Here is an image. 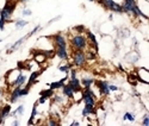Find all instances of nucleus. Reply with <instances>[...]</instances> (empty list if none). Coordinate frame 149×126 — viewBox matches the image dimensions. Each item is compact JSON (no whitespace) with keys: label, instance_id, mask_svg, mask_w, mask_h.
Wrapping results in <instances>:
<instances>
[{"label":"nucleus","instance_id":"f257e3e1","mask_svg":"<svg viewBox=\"0 0 149 126\" xmlns=\"http://www.w3.org/2000/svg\"><path fill=\"white\" fill-rule=\"evenodd\" d=\"M123 12H127V13H131L135 17H143L144 19H148V17L143 13L140 10V7L136 4V0H124V5L122 6Z\"/></svg>","mask_w":149,"mask_h":126},{"label":"nucleus","instance_id":"f03ea898","mask_svg":"<svg viewBox=\"0 0 149 126\" xmlns=\"http://www.w3.org/2000/svg\"><path fill=\"white\" fill-rule=\"evenodd\" d=\"M94 93L90 89V88H85V92L82 93V100L85 101V106H88V107H93L95 106V101H94Z\"/></svg>","mask_w":149,"mask_h":126},{"label":"nucleus","instance_id":"7ed1b4c3","mask_svg":"<svg viewBox=\"0 0 149 126\" xmlns=\"http://www.w3.org/2000/svg\"><path fill=\"white\" fill-rule=\"evenodd\" d=\"M72 45L74 46L75 50H84L87 45V42H86V38L81 35H77L72 38Z\"/></svg>","mask_w":149,"mask_h":126},{"label":"nucleus","instance_id":"20e7f679","mask_svg":"<svg viewBox=\"0 0 149 126\" xmlns=\"http://www.w3.org/2000/svg\"><path fill=\"white\" fill-rule=\"evenodd\" d=\"M15 8H16V4H13V3H6V5L1 10V12H0V17L4 18L7 21L11 18V16L13 15Z\"/></svg>","mask_w":149,"mask_h":126},{"label":"nucleus","instance_id":"39448f33","mask_svg":"<svg viewBox=\"0 0 149 126\" xmlns=\"http://www.w3.org/2000/svg\"><path fill=\"white\" fill-rule=\"evenodd\" d=\"M100 4H103L107 10H111V11H113V12H117V13H122L123 12V8L119 4L115 3L113 0H100L99 1Z\"/></svg>","mask_w":149,"mask_h":126},{"label":"nucleus","instance_id":"423d86ee","mask_svg":"<svg viewBox=\"0 0 149 126\" xmlns=\"http://www.w3.org/2000/svg\"><path fill=\"white\" fill-rule=\"evenodd\" d=\"M73 61H74V64L77 67H82L86 62V55L82 53V50H77L75 54L73 56Z\"/></svg>","mask_w":149,"mask_h":126},{"label":"nucleus","instance_id":"0eeeda50","mask_svg":"<svg viewBox=\"0 0 149 126\" xmlns=\"http://www.w3.org/2000/svg\"><path fill=\"white\" fill-rule=\"evenodd\" d=\"M97 87L99 88V92L102 95H109L110 94V89H109V83L105 81H98L97 82Z\"/></svg>","mask_w":149,"mask_h":126},{"label":"nucleus","instance_id":"6e6552de","mask_svg":"<svg viewBox=\"0 0 149 126\" xmlns=\"http://www.w3.org/2000/svg\"><path fill=\"white\" fill-rule=\"evenodd\" d=\"M25 82H26V76L23 73H19L17 79L13 81V83H12V86H15V87H22Z\"/></svg>","mask_w":149,"mask_h":126},{"label":"nucleus","instance_id":"1a4fd4ad","mask_svg":"<svg viewBox=\"0 0 149 126\" xmlns=\"http://www.w3.org/2000/svg\"><path fill=\"white\" fill-rule=\"evenodd\" d=\"M56 55H57V57L61 58V60H67V58H68L67 48H66V46H57V49H56Z\"/></svg>","mask_w":149,"mask_h":126},{"label":"nucleus","instance_id":"9d476101","mask_svg":"<svg viewBox=\"0 0 149 126\" xmlns=\"http://www.w3.org/2000/svg\"><path fill=\"white\" fill-rule=\"evenodd\" d=\"M69 86H70V88L74 91V93H78V92H80L81 91V86H80V81L75 78V79H70V81H69V83H68Z\"/></svg>","mask_w":149,"mask_h":126},{"label":"nucleus","instance_id":"9b49d317","mask_svg":"<svg viewBox=\"0 0 149 126\" xmlns=\"http://www.w3.org/2000/svg\"><path fill=\"white\" fill-rule=\"evenodd\" d=\"M28 37H29L28 35H26V36H24V37H22V38H20L19 41H17L15 44H12V45H11V49L8 50L7 53H12V51H15V50H17V49H18V46H20V45H22L24 42L26 41V38H28Z\"/></svg>","mask_w":149,"mask_h":126},{"label":"nucleus","instance_id":"f8f14e48","mask_svg":"<svg viewBox=\"0 0 149 126\" xmlns=\"http://www.w3.org/2000/svg\"><path fill=\"white\" fill-rule=\"evenodd\" d=\"M68 78L66 76V78H63L62 80H60V81H57V82H53V83H50L49 84V88H52V89L54 91V89H58V88H62L65 86V81L67 80Z\"/></svg>","mask_w":149,"mask_h":126},{"label":"nucleus","instance_id":"ddd939ff","mask_svg":"<svg viewBox=\"0 0 149 126\" xmlns=\"http://www.w3.org/2000/svg\"><path fill=\"white\" fill-rule=\"evenodd\" d=\"M19 98H22L20 96V87H16L13 89V92L11 93V99L10 100H11V102H16Z\"/></svg>","mask_w":149,"mask_h":126},{"label":"nucleus","instance_id":"4468645a","mask_svg":"<svg viewBox=\"0 0 149 126\" xmlns=\"http://www.w3.org/2000/svg\"><path fill=\"white\" fill-rule=\"evenodd\" d=\"M54 39H55L56 46H66V39L63 36L56 35V36H54Z\"/></svg>","mask_w":149,"mask_h":126},{"label":"nucleus","instance_id":"2eb2a0df","mask_svg":"<svg viewBox=\"0 0 149 126\" xmlns=\"http://www.w3.org/2000/svg\"><path fill=\"white\" fill-rule=\"evenodd\" d=\"M10 113H11V105H5L1 109V112H0V117L5 120L10 116Z\"/></svg>","mask_w":149,"mask_h":126},{"label":"nucleus","instance_id":"dca6fc26","mask_svg":"<svg viewBox=\"0 0 149 126\" xmlns=\"http://www.w3.org/2000/svg\"><path fill=\"white\" fill-rule=\"evenodd\" d=\"M62 91H63V95H66L68 98H73L74 96V91L70 88L69 84H65L63 87H62Z\"/></svg>","mask_w":149,"mask_h":126},{"label":"nucleus","instance_id":"f3484780","mask_svg":"<svg viewBox=\"0 0 149 126\" xmlns=\"http://www.w3.org/2000/svg\"><path fill=\"white\" fill-rule=\"evenodd\" d=\"M40 74H41V71H33V73L30 75V79H29L28 84H26L25 87L30 88V87H31V84H32L33 82H36V80H37V78H38V75H40Z\"/></svg>","mask_w":149,"mask_h":126},{"label":"nucleus","instance_id":"a211bd4d","mask_svg":"<svg viewBox=\"0 0 149 126\" xmlns=\"http://www.w3.org/2000/svg\"><path fill=\"white\" fill-rule=\"evenodd\" d=\"M87 36H88V39L91 41V43L93 44V48H94V50H95V51H97V50H98V42H97V39H95V36L92 33V32H87Z\"/></svg>","mask_w":149,"mask_h":126},{"label":"nucleus","instance_id":"6ab92c4d","mask_svg":"<svg viewBox=\"0 0 149 126\" xmlns=\"http://www.w3.org/2000/svg\"><path fill=\"white\" fill-rule=\"evenodd\" d=\"M40 94H41L42 98L48 99V98H52V96L54 95V91L52 89V88H49V89H47V91H42Z\"/></svg>","mask_w":149,"mask_h":126},{"label":"nucleus","instance_id":"aec40b11","mask_svg":"<svg viewBox=\"0 0 149 126\" xmlns=\"http://www.w3.org/2000/svg\"><path fill=\"white\" fill-rule=\"evenodd\" d=\"M36 116H37V102L35 104V106H33V108H32L31 117H30V119H29V121H28V125H32V124H33V119H35Z\"/></svg>","mask_w":149,"mask_h":126},{"label":"nucleus","instance_id":"412c9836","mask_svg":"<svg viewBox=\"0 0 149 126\" xmlns=\"http://www.w3.org/2000/svg\"><path fill=\"white\" fill-rule=\"evenodd\" d=\"M25 25H28V21H26V20H23V19L16 20V29H17V30H20L22 28L25 26Z\"/></svg>","mask_w":149,"mask_h":126},{"label":"nucleus","instance_id":"4be33fe9","mask_svg":"<svg viewBox=\"0 0 149 126\" xmlns=\"http://www.w3.org/2000/svg\"><path fill=\"white\" fill-rule=\"evenodd\" d=\"M81 82H82V86L85 87V88H90L91 86H92V83L94 82V80L93 79H82L81 80Z\"/></svg>","mask_w":149,"mask_h":126},{"label":"nucleus","instance_id":"5701e85b","mask_svg":"<svg viewBox=\"0 0 149 126\" xmlns=\"http://www.w3.org/2000/svg\"><path fill=\"white\" fill-rule=\"evenodd\" d=\"M45 58H47V56H45V54H44V53H42V54H38V55H35V60H36L37 62H38V63L43 62Z\"/></svg>","mask_w":149,"mask_h":126},{"label":"nucleus","instance_id":"b1692460","mask_svg":"<svg viewBox=\"0 0 149 126\" xmlns=\"http://www.w3.org/2000/svg\"><path fill=\"white\" fill-rule=\"evenodd\" d=\"M124 120H130V121H134L135 120V116L132 114V113H130V112H128V113H125L124 114V118H123Z\"/></svg>","mask_w":149,"mask_h":126},{"label":"nucleus","instance_id":"393cba45","mask_svg":"<svg viewBox=\"0 0 149 126\" xmlns=\"http://www.w3.org/2000/svg\"><path fill=\"white\" fill-rule=\"evenodd\" d=\"M23 113H24V106H23V105H19L18 108H17L13 113H12V114H13V116H15V114H19V116H22Z\"/></svg>","mask_w":149,"mask_h":126},{"label":"nucleus","instance_id":"a878e982","mask_svg":"<svg viewBox=\"0 0 149 126\" xmlns=\"http://www.w3.org/2000/svg\"><path fill=\"white\" fill-rule=\"evenodd\" d=\"M70 66L69 64H66V66H61V67H58V70H61V71H65V73H67L68 70H70Z\"/></svg>","mask_w":149,"mask_h":126},{"label":"nucleus","instance_id":"bb28decb","mask_svg":"<svg viewBox=\"0 0 149 126\" xmlns=\"http://www.w3.org/2000/svg\"><path fill=\"white\" fill-rule=\"evenodd\" d=\"M54 99H55V101L61 104V102H63V98L60 96V95H54Z\"/></svg>","mask_w":149,"mask_h":126},{"label":"nucleus","instance_id":"cd10ccee","mask_svg":"<svg viewBox=\"0 0 149 126\" xmlns=\"http://www.w3.org/2000/svg\"><path fill=\"white\" fill-rule=\"evenodd\" d=\"M23 16H31L32 15V12H31V10H29V8H25V10H23Z\"/></svg>","mask_w":149,"mask_h":126},{"label":"nucleus","instance_id":"c85d7f7f","mask_svg":"<svg viewBox=\"0 0 149 126\" xmlns=\"http://www.w3.org/2000/svg\"><path fill=\"white\" fill-rule=\"evenodd\" d=\"M142 125H144V126H148V125H149V117H148V114H146V116H144Z\"/></svg>","mask_w":149,"mask_h":126},{"label":"nucleus","instance_id":"c756f323","mask_svg":"<svg viewBox=\"0 0 149 126\" xmlns=\"http://www.w3.org/2000/svg\"><path fill=\"white\" fill-rule=\"evenodd\" d=\"M40 29H41V26H40V25H38V26H36V28H35V29H33V30H32V31H31V32H30V33H29L28 36L30 37V36H32V35H35V33H36L37 31H38Z\"/></svg>","mask_w":149,"mask_h":126},{"label":"nucleus","instance_id":"7c9ffc66","mask_svg":"<svg viewBox=\"0 0 149 126\" xmlns=\"http://www.w3.org/2000/svg\"><path fill=\"white\" fill-rule=\"evenodd\" d=\"M75 30H77L78 32H84V31H85V28L82 26V25H79V26L75 28Z\"/></svg>","mask_w":149,"mask_h":126},{"label":"nucleus","instance_id":"2f4dec72","mask_svg":"<svg viewBox=\"0 0 149 126\" xmlns=\"http://www.w3.org/2000/svg\"><path fill=\"white\" fill-rule=\"evenodd\" d=\"M109 89L110 91H118V87H116V86H113V84H109Z\"/></svg>","mask_w":149,"mask_h":126},{"label":"nucleus","instance_id":"473e14b6","mask_svg":"<svg viewBox=\"0 0 149 126\" xmlns=\"http://www.w3.org/2000/svg\"><path fill=\"white\" fill-rule=\"evenodd\" d=\"M77 78V71L75 70H70V79H75Z\"/></svg>","mask_w":149,"mask_h":126},{"label":"nucleus","instance_id":"72a5a7b5","mask_svg":"<svg viewBox=\"0 0 149 126\" xmlns=\"http://www.w3.org/2000/svg\"><path fill=\"white\" fill-rule=\"evenodd\" d=\"M48 125H50V126H57L58 124H57V121H55V120H50L48 123Z\"/></svg>","mask_w":149,"mask_h":126},{"label":"nucleus","instance_id":"f704fd0d","mask_svg":"<svg viewBox=\"0 0 149 126\" xmlns=\"http://www.w3.org/2000/svg\"><path fill=\"white\" fill-rule=\"evenodd\" d=\"M45 100H47V99H44V98L41 96L40 100H38V104H44V102H45Z\"/></svg>","mask_w":149,"mask_h":126},{"label":"nucleus","instance_id":"c9c22d12","mask_svg":"<svg viewBox=\"0 0 149 126\" xmlns=\"http://www.w3.org/2000/svg\"><path fill=\"white\" fill-rule=\"evenodd\" d=\"M70 125H72V126H79V125H80V124H79V123H78V121H73V123H72V124H70Z\"/></svg>","mask_w":149,"mask_h":126},{"label":"nucleus","instance_id":"e433bc0d","mask_svg":"<svg viewBox=\"0 0 149 126\" xmlns=\"http://www.w3.org/2000/svg\"><path fill=\"white\" fill-rule=\"evenodd\" d=\"M13 125L18 126V125H19V121H18V120H15V121H13Z\"/></svg>","mask_w":149,"mask_h":126},{"label":"nucleus","instance_id":"4c0bfd02","mask_svg":"<svg viewBox=\"0 0 149 126\" xmlns=\"http://www.w3.org/2000/svg\"><path fill=\"white\" fill-rule=\"evenodd\" d=\"M0 96H1V92H0Z\"/></svg>","mask_w":149,"mask_h":126},{"label":"nucleus","instance_id":"58836bf2","mask_svg":"<svg viewBox=\"0 0 149 126\" xmlns=\"http://www.w3.org/2000/svg\"><path fill=\"white\" fill-rule=\"evenodd\" d=\"M90 1H94V0H90Z\"/></svg>","mask_w":149,"mask_h":126},{"label":"nucleus","instance_id":"ea45409f","mask_svg":"<svg viewBox=\"0 0 149 126\" xmlns=\"http://www.w3.org/2000/svg\"><path fill=\"white\" fill-rule=\"evenodd\" d=\"M0 43H1V39H0Z\"/></svg>","mask_w":149,"mask_h":126}]
</instances>
